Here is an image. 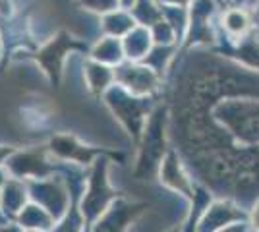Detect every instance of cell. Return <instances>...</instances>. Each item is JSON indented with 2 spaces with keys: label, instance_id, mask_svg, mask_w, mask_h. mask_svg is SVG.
I'll return each mask as SVG.
<instances>
[{
  "label": "cell",
  "instance_id": "cell-1",
  "mask_svg": "<svg viewBox=\"0 0 259 232\" xmlns=\"http://www.w3.org/2000/svg\"><path fill=\"white\" fill-rule=\"evenodd\" d=\"M211 116L236 145L259 147V101L249 97L221 99L211 109Z\"/></svg>",
  "mask_w": 259,
  "mask_h": 232
},
{
  "label": "cell",
  "instance_id": "cell-2",
  "mask_svg": "<svg viewBox=\"0 0 259 232\" xmlns=\"http://www.w3.org/2000/svg\"><path fill=\"white\" fill-rule=\"evenodd\" d=\"M166 109L159 107L155 112H151L149 120L145 124V130L141 133V147L140 157H138V166H136V176L138 178H151L155 172L159 174L164 155L168 153L166 145Z\"/></svg>",
  "mask_w": 259,
  "mask_h": 232
},
{
  "label": "cell",
  "instance_id": "cell-3",
  "mask_svg": "<svg viewBox=\"0 0 259 232\" xmlns=\"http://www.w3.org/2000/svg\"><path fill=\"white\" fill-rule=\"evenodd\" d=\"M108 105L112 107L118 120L126 126L128 133L134 140H141L145 124L151 116L153 101L149 97L130 95L124 89H112L107 95Z\"/></svg>",
  "mask_w": 259,
  "mask_h": 232
},
{
  "label": "cell",
  "instance_id": "cell-4",
  "mask_svg": "<svg viewBox=\"0 0 259 232\" xmlns=\"http://www.w3.org/2000/svg\"><path fill=\"white\" fill-rule=\"evenodd\" d=\"M248 221L249 211L242 207L238 201L228 198H215L197 224V232H221L230 224Z\"/></svg>",
  "mask_w": 259,
  "mask_h": 232
},
{
  "label": "cell",
  "instance_id": "cell-5",
  "mask_svg": "<svg viewBox=\"0 0 259 232\" xmlns=\"http://www.w3.org/2000/svg\"><path fill=\"white\" fill-rule=\"evenodd\" d=\"M159 178H161V182L166 188H170L176 194H182L184 198L192 199L195 182L188 174L180 155L176 153L174 149H168V153L164 155L161 166H159Z\"/></svg>",
  "mask_w": 259,
  "mask_h": 232
},
{
  "label": "cell",
  "instance_id": "cell-6",
  "mask_svg": "<svg viewBox=\"0 0 259 232\" xmlns=\"http://www.w3.org/2000/svg\"><path fill=\"white\" fill-rule=\"evenodd\" d=\"M112 198H114V194H112V190L107 182V165H105V161H101L93 170L89 194L85 196V201H83V215H85L87 221L95 219L103 211H107Z\"/></svg>",
  "mask_w": 259,
  "mask_h": 232
},
{
  "label": "cell",
  "instance_id": "cell-7",
  "mask_svg": "<svg viewBox=\"0 0 259 232\" xmlns=\"http://www.w3.org/2000/svg\"><path fill=\"white\" fill-rule=\"evenodd\" d=\"M116 79L132 95H140V97L151 95L159 85V77L155 70H151L149 66H136V64L120 66L116 70Z\"/></svg>",
  "mask_w": 259,
  "mask_h": 232
},
{
  "label": "cell",
  "instance_id": "cell-8",
  "mask_svg": "<svg viewBox=\"0 0 259 232\" xmlns=\"http://www.w3.org/2000/svg\"><path fill=\"white\" fill-rule=\"evenodd\" d=\"M143 207H145L143 203H128L124 199L114 201L103 215V219L97 222L95 232H124L128 222L134 221Z\"/></svg>",
  "mask_w": 259,
  "mask_h": 232
},
{
  "label": "cell",
  "instance_id": "cell-9",
  "mask_svg": "<svg viewBox=\"0 0 259 232\" xmlns=\"http://www.w3.org/2000/svg\"><path fill=\"white\" fill-rule=\"evenodd\" d=\"M35 196L37 199H41V203H43L47 211H51L54 217H58L66 207V196L64 192L58 188V186H54V184H39V186H35Z\"/></svg>",
  "mask_w": 259,
  "mask_h": 232
},
{
  "label": "cell",
  "instance_id": "cell-10",
  "mask_svg": "<svg viewBox=\"0 0 259 232\" xmlns=\"http://www.w3.org/2000/svg\"><path fill=\"white\" fill-rule=\"evenodd\" d=\"M10 168L20 174V176H27V174H33V176H43L45 172L49 170V166L45 163V159L39 153H25L20 155L18 159H14L10 163Z\"/></svg>",
  "mask_w": 259,
  "mask_h": 232
},
{
  "label": "cell",
  "instance_id": "cell-11",
  "mask_svg": "<svg viewBox=\"0 0 259 232\" xmlns=\"http://www.w3.org/2000/svg\"><path fill=\"white\" fill-rule=\"evenodd\" d=\"M53 151L60 155V157H70V159H76V161H89L93 155L97 153L95 149H87L77 145L72 137H54L53 140Z\"/></svg>",
  "mask_w": 259,
  "mask_h": 232
},
{
  "label": "cell",
  "instance_id": "cell-12",
  "mask_svg": "<svg viewBox=\"0 0 259 232\" xmlns=\"http://www.w3.org/2000/svg\"><path fill=\"white\" fill-rule=\"evenodd\" d=\"M249 18L246 16V12H228L225 16V29L232 39H240L249 31Z\"/></svg>",
  "mask_w": 259,
  "mask_h": 232
},
{
  "label": "cell",
  "instance_id": "cell-13",
  "mask_svg": "<svg viewBox=\"0 0 259 232\" xmlns=\"http://www.w3.org/2000/svg\"><path fill=\"white\" fill-rule=\"evenodd\" d=\"M149 51V35L145 31H136L134 35H130L126 41V53L132 58H141L143 55H147Z\"/></svg>",
  "mask_w": 259,
  "mask_h": 232
},
{
  "label": "cell",
  "instance_id": "cell-14",
  "mask_svg": "<svg viewBox=\"0 0 259 232\" xmlns=\"http://www.w3.org/2000/svg\"><path fill=\"white\" fill-rule=\"evenodd\" d=\"M49 222H51V217H49V213H45L41 207H35V205H29V207H25L22 213V224L23 226H33V228H37V226H49Z\"/></svg>",
  "mask_w": 259,
  "mask_h": 232
},
{
  "label": "cell",
  "instance_id": "cell-15",
  "mask_svg": "<svg viewBox=\"0 0 259 232\" xmlns=\"http://www.w3.org/2000/svg\"><path fill=\"white\" fill-rule=\"evenodd\" d=\"M4 194H6V196H4V207H6V213H16V211H20L23 199H25L22 186H18L16 182H12V184L6 186Z\"/></svg>",
  "mask_w": 259,
  "mask_h": 232
},
{
  "label": "cell",
  "instance_id": "cell-16",
  "mask_svg": "<svg viewBox=\"0 0 259 232\" xmlns=\"http://www.w3.org/2000/svg\"><path fill=\"white\" fill-rule=\"evenodd\" d=\"M97 58H103L105 62H118L120 60V47L114 41H105V43L99 44L97 49Z\"/></svg>",
  "mask_w": 259,
  "mask_h": 232
},
{
  "label": "cell",
  "instance_id": "cell-17",
  "mask_svg": "<svg viewBox=\"0 0 259 232\" xmlns=\"http://www.w3.org/2000/svg\"><path fill=\"white\" fill-rule=\"evenodd\" d=\"M89 76L91 77V87L93 89H103L107 87L108 79H110V72H108L107 68L103 66H89Z\"/></svg>",
  "mask_w": 259,
  "mask_h": 232
},
{
  "label": "cell",
  "instance_id": "cell-18",
  "mask_svg": "<svg viewBox=\"0 0 259 232\" xmlns=\"http://www.w3.org/2000/svg\"><path fill=\"white\" fill-rule=\"evenodd\" d=\"M134 27V22L132 20H128V18H124L122 14H118V16H112V18H108L107 20V29L110 31V33L118 35V33H126L128 29H132Z\"/></svg>",
  "mask_w": 259,
  "mask_h": 232
},
{
  "label": "cell",
  "instance_id": "cell-19",
  "mask_svg": "<svg viewBox=\"0 0 259 232\" xmlns=\"http://www.w3.org/2000/svg\"><path fill=\"white\" fill-rule=\"evenodd\" d=\"M249 226L259 230V198L253 201V205L249 207Z\"/></svg>",
  "mask_w": 259,
  "mask_h": 232
},
{
  "label": "cell",
  "instance_id": "cell-20",
  "mask_svg": "<svg viewBox=\"0 0 259 232\" xmlns=\"http://www.w3.org/2000/svg\"><path fill=\"white\" fill-rule=\"evenodd\" d=\"M249 230V222H236V224H230L227 228H223L221 232H248Z\"/></svg>",
  "mask_w": 259,
  "mask_h": 232
},
{
  "label": "cell",
  "instance_id": "cell-21",
  "mask_svg": "<svg viewBox=\"0 0 259 232\" xmlns=\"http://www.w3.org/2000/svg\"><path fill=\"white\" fill-rule=\"evenodd\" d=\"M6 155H10V149H6V147H0V161H2Z\"/></svg>",
  "mask_w": 259,
  "mask_h": 232
},
{
  "label": "cell",
  "instance_id": "cell-22",
  "mask_svg": "<svg viewBox=\"0 0 259 232\" xmlns=\"http://www.w3.org/2000/svg\"><path fill=\"white\" fill-rule=\"evenodd\" d=\"M248 232H259V230H255V228H251V226H249V230Z\"/></svg>",
  "mask_w": 259,
  "mask_h": 232
},
{
  "label": "cell",
  "instance_id": "cell-23",
  "mask_svg": "<svg viewBox=\"0 0 259 232\" xmlns=\"http://www.w3.org/2000/svg\"><path fill=\"white\" fill-rule=\"evenodd\" d=\"M2 232H16V230H14V228H10V230H8V228H6V230H2Z\"/></svg>",
  "mask_w": 259,
  "mask_h": 232
}]
</instances>
